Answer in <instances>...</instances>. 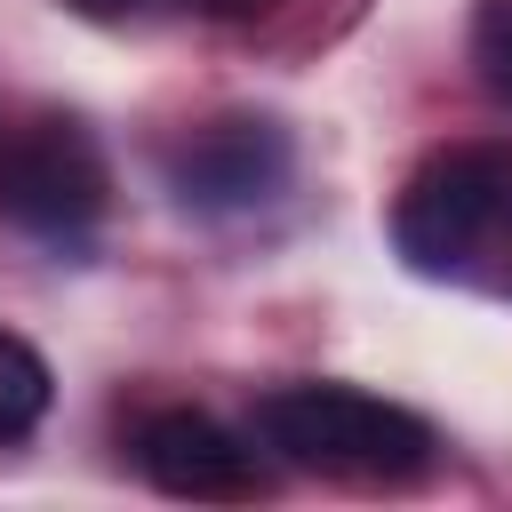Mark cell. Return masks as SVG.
<instances>
[{
	"label": "cell",
	"instance_id": "6",
	"mask_svg": "<svg viewBox=\"0 0 512 512\" xmlns=\"http://www.w3.org/2000/svg\"><path fill=\"white\" fill-rule=\"evenodd\" d=\"M40 416H48V360H40L24 336L0 328V448L24 440Z\"/></svg>",
	"mask_w": 512,
	"mask_h": 512
},
{
	"label": "cell",
	"instance_id": "1",
	"mask_svg": "<svg viewBox=\"0 0 512 512\" xmlns=\"http://www.w3.org/2000/svg\"><path fill=\"white\" fill-rule=\"evenodd\" d=\"M392 248L440 288L512 304V144H448L392 200Z\"/></svg>",
	"mask_w": 512,
	"mask_h": 512
},
{
	"label": "cell",
	"instance_id": "5",
	"mask_svg": "<svg viewBox=\"0 0 512 512\" xmlns=\"http://www.w3.org/2000/svg\"><path fill=\"white\" fill-rule=\"evenodd\" d=\"M288 128L280 120H264V112H216V120H200V128H184L176 136V152H168V184H176V200L184 208H256V200H272L280 184H288Z\"/></svg>",
	"mask_w": 512,
	"mask_h": 512
},
{
	"label": "cell",
	"instance_id": "7",
	"mask_svg": "<svg viewBox=\"0 0 512 512\" xmlns=\"http://www.w3.org/2000/svg\"><path fill=\"white\" fill-rule=\"evenodd\" d=\"M472 64H480L488 96L512 104V0H488V8H480V24H472Z\"/></svg>",
	"mask_w": 512,
	"mask_h": 512
},
{
	"label": "cell",
	"instance_id": "4",
	"mask_svg": "<svg viewBox=\"0 0 512 512\" xmlns=\"http://www.w3.org/2000/svg\"><path fill=\"white\" fill-rule=\"evenodd\" d=\"M128 448H136V472L152 488L192 496V504H248L272 488L264 456L232 424H216L208 408H152V416H136Z\"/></svg>",
	"mask_w": 512,
	"mask_h": 512
},
{
	"label": "cell",
	"instance_id": "2",
	"mask_svg": "<svg viewBox=\"0 0 512 512\" xmlns=\"http://www.w3.org/2000/svg\"><path fill=\"white\" fill-rule=\"evenodd\" d=\"M256 448L344 488H416L440 472V432L360 384H280L256 400Z\"/></svg>",
	"mask_w": 512,
	"mask_h": 512
},
{
	"label": "cell",
	"instance_id": "8",
	"mask_svg": "<svg viewBox=\"0 0 512 512\" xmlns=\"http://www.w3.org/2000/svg\"><path fill=\"white\" fill-rule=\"evenodd\" d=\"M80 16H160V8H176V16H256L264 0H72Z\"/></svg>",
	"mask_w": 512,
	"mask_h": 512
},
{
	"label": "cell",
	"instance_id": "3",
	"mask_svg": "<svg viewBox=\"0 0 512 512\" xmlns=\"http://www.w3.org/2000/svg\"><path fill=\"white\" fill-rule=\"evenodd\" d=\"M112 208V168L96 152V136L64 112L24 120L0 144V216L24 224L32 240H88Z\"/></svg>",
	"mask_w": 512,
	"mask_h": 512
}]
</instances>
